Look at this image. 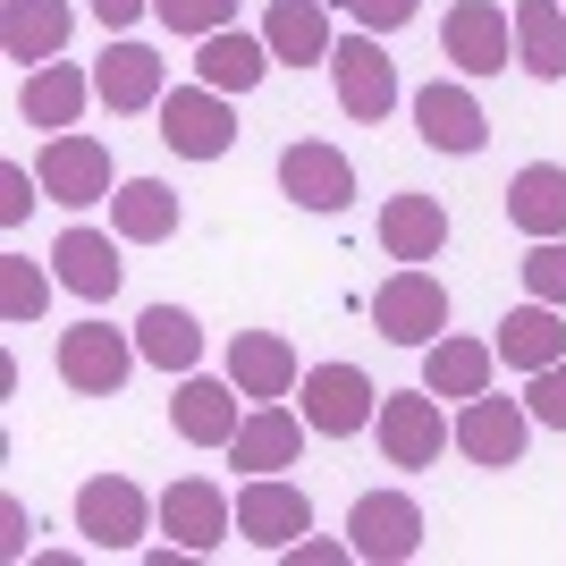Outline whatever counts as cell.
Wrapping results in <instances>:
<instances>
[{
	"label": "cell",
	"mask_w": 566,
	"mask_h": 566,
	"mask_svg": "<svg viewBox=\"0 0 566 566\" xmlns=\"http://www.w3.org/2000/svg\"><path fill=\"white\" fill-rule=\"evenodd\" d=\"M161 524V499H144L127 473H94L85 491H76V533H85V549H144V533Z\"/></svg>",
	"instance_id": "cell-3"
},
{
	"label": "cell",
	"mask_w": 566,
	"mask_h": 566,
	"mask_svg": "<svg viewBox=\"0 0 566 566\" xmlns=\"http://www.w3.org/2000/svg\"><path fill=\"white\" fill-rule=\"evenodd\" d=\"M34 178H43V195H51V203H69V212H85V203H102V195H118L111 144H102V136H76V127H60V136L34 153Z\"/></svg>",
	"instance_id": "cell-5"
},
{
	"label": "cell",
	"mask_w": 566,
	"mask_h": 566,
	"mask_svg": "<svg viewBox=\"0 0 566 566\" xmlns=\"http://www.w3.org/2000/svg\"><path fill=\"white\" fill-rule=\"evenodd\" d=\"M280 558L287 566H338V558H355V542H287Z\"/></svg>",
	"instance_id": "cell-38"
},
{
	"label": "cell",
	"mask_w": 566,
	"mask_h": 566,
	"mask_svg": "<svg viewBox=\"0 0 566 566\" xmlns=\"http://www.w3.org/2000/svg\"><path fill=\"white\" fill-rule=\"evenodd\" d=\"M373 331L389 338V347H431V338H449V287H440V271L398 262V271L373 287Z\"/></svg>",
	"instance_id": "cell-1"
},
{
	"label": "cell",
	"mask_w": 566,
	"mask_h": 566,
	"mask_svg": "<svg viewBox=\"0 0 566 566\" xmlns=\"http://www.w3.org/2000/svg\"><path fill=\"white\" fill-rule=\"evenodd\" d=\"M136 347H144V364H161V373H195V364H203V322H195L187 305H144Z\"/></svg>",
	"instance_id": "cell-31"
},
{
	"label": "cell",
	"mask_w": 566,
	"mask_h": 566,
	"mask_svg": "<svg viewBox=\"0 0 566 566\" xmlns=\"http://www.w3.org/2000/svg\"><path fill=\"white\" fill-rule=\"evenodd\" d=\"M524 406H533V423H542V431H566V355L542 364V373H524Z\"/></svg>",
	"instance_id": "cell-35"
},
{
	"label": "cell",
	"mask_w": 566,
	"mask_h": 566,
	"mask_svg": "<svg viewBox=\"0 0 566 566\" xmlns=\"http://www.w3.org/2000/svg\"><path fill=\"white\" fill-rule=\"evenodd\" d=\"M331 76H338V111L347 118H364V127H380V118L398 111V60L380 51V34H338V51H331Z\"/></svg>",
	"instance_id": "cell-7"
},
{
	"label": "cell",
	"mask_w": 566,
	"mask_h": 566,
	"mask_svg": "<svg viewBox=\"0 0 566 566\" xmlns=\"http://www.w3.org/2000/svg\"><path fill=\"white\" fill-rule=\"evenodd\" d=\"M524 440H533V406L524 398H465V415H457V449L473 457V465H491V473H507V465H524Z\"/></svg>",
	"instance_id": "cell-13"
},
{
	"label": "cell",
	"mask_w": 566,
	"mask_h": 566,
	"mask_svg": "<svg viewBox=\"0 0 566 566\" xmlns=\"http://www.w3.org/2000/svg\"><path fill=\"white\" fill-rule=\"evenodd\" d=\"M491 347H499V364H507V373H542V364H558V355H566V313L542 305V296H524V305L499 322Z\"/></svg>",
	"instance_id": "cell-26"
},
{
	"label": "cell",
	"mask_w": 566,
	"mask_h": 566,
	"mask_svg": "<svg viewBox=\"0 0 566 566\" xmlns=\"http://www.w3.org/2000/svg\"><path fill=\"white\" fill-rule=\"evenodd\" d=\"M440 43H449L457 76H499L516 60V9H499V0H457L449 18H440Z\"/></svg>",
	"instance_id": "cell-10"
},
{
	"label": "cell",
	"mask_w": 566,
	"mask_h": 566,
	"mask_svg": "<svg viewBox=\"0 0 566 566\" xmlns=\"http://www.w3.org/2000/svg\"><path fill=\"white\" fill-rule=\"evenodd\" d=\"M94 94H102V111H161V94H169V60L153 43H111L102 51V69H94Z\"/></svg>",
	"instance_id": "cell-18"
},
{
	"label": "cell",
	"mask_w": 566,
	"mask_h": 566,
	"mask_svg": "<svg viewBox=\"0 0 566 566\" xmlns=\"http://www.w3.org/2000/svg\"><path fill=\"white\" fill-rule=\"evenodd\" d=\"M305 415L287 398H262V406H245V423H237V440H229V457L245 473H287L296 457H305Z\"/></svg>",
	"instance_id": "cell-17"
},
{
	"label": "cell",
	"mask_w": 566,
	"mask_h": 566,
	"mask_svg": "<svg viewBox=\"0 0 566 566\" xmlns=\"http://www.w3.org/2000/svg\"><path fill=\"white\" fill-rule=\"evenodd\" d=\"M144 9H153V0H94V18H102V25H136Z\"/></svg>",
	"instance_id": "cell-40"
},
{
	"label": "cell",
	"mask_w": 566,
	"mask_h": 566,
	"mask_svg": "<svg viewBox=\"0 0 566 566\" xmlns=\"http://www.w3.org/2000/svg\"><path fill=\"white\" fill-rule=\"evenodd\" d=\"M516 69L542 85L566 76V0H516Z\"/></svg>",
	"instance_id": "cell-30"
},
{
	"label": "cell",
	"mask_w": 566,
	"mask_h": 566,
	"mask_svg": "<svg viewBox=\"0 0 566 566\" xmlns=\"http://www.w3.org/2000/svg\"><path fill=\"white\" fill-rule=\"evenodd\" d=\"M516 271H524V296H542V305L566 313V237H533V254Z\"/></svg>",
	"instance_id": "cell-33"
},
{
	"label": "cell",
	"mask_w": 566,
	"mask_h": 566,
	"mask_svg": "<svg viewBox=\"0 0 566 566\" xmlns=\"http://www.w3.org/2000/svg\"><path fill=\"white\" fill-rule=\"evenodd\" d=\"M229 380L262 406V398H296L305 364H296V347H287L280 331H237L229 338Z\"/></svg>",
	"instance_id": "cell-21"
},
{
	"label": "cell",
	"mask_w": 566,
	"mask_h": 566,
	"mask_svg": "<svg viewBox=\"0 0 566 566\" xmlns=\"http://www.w3.org/2000/svg\"><path fill=\"white\" fill-rule=\"evenodd\" d=\"M491 373H499V347L491 338H431L423 347V389L431 398H482L491 389Z\"/></svg>",
	"instance_id": "cell-27"
},
{
	"label": "cell",
	"mask_w": 566,
	"mask_h": 566,
	"mask_svg": "<svg viewBox=\"0 0 566 566\" xmlns=\"http://www.w3.org/2000/svg\"><path fill=\"white\" fill-rule=\"evenodd\" d=\"M380 245H389V262H440V245H449V203H440V195H389V203H380Z\"/></svg>",
	"instance_id": "cell-24"
},
{
	"label": "cell",
	"mask_w": 566,
	"mask_h": 566,
	"mask_svg": "<svg viewBox=\"0 0 566 566\" xmlns=\"http://www.w3.org/2000/svg\"><path fill=\"white\" fill-rule=\"evenodd\" d=\"M94 102V69H76V60H43V69H25L18 85V118L25 127H76V111Z\"/></svg>",
	"instance_id": "cell-20"
},
{
	"label": "cell",
	"mask_w": 566,
	"mask_h": 566,
	"mask_svg": "<svg viewBox=\"0 0 566 566\" xmlns=\"http://www.w3.org/2000/svg\"><path fill=\"white\" fill-rule=\"evenodd\" d=\"M507 220L524 237H566V169L558 161H524L507 178Z\"/></svg>",
	"instance_id": "cell-28"
},
{
	"label": "cell",
	"mask_w": 566,
	"mask_h": 566,
	"mask_svg": "<svg viewBox=\"0 0 566 566\" xmlns=\"http://www.w3.org/2000/svg\"><path fill=\"white\" fill-rule=\"evenodd\" d=\"M153 18L169 25V34H220V25H237V0H153Z\"/></svg>",
	"instance_id": "cell-34"
},
{
	"label": "cell",
	"mask_w": 566,
	"mask_h": 566,
	"mask_svg": "<svg viewBox=\"0 0 566 566\" xmlns=\"http://www.w3.org/2000/svg\"><path fill=\"white\" fill-rule=\"evenodd\" d=\"M237 533L280 558L287 542L313 533V499L296 491V482H280V473H245V491H237Z\"/></svg>",
	"instance_id": "cell-11"
},
{
	"label": "cell",
	"mask_w": 566,
	"mask_h": 566,
	"mask_svg": "<svg viewBox=\"0 0 566 566\" xmlns=\"http://www.w3.org/2000/svg\"><path fill=\"white\" fill-rule=\"evenodd\" d=\"M153 136H161L178 161H220L237 144V111H229V94H212V85L195 76V85H169L161 94V127H153Z\"/></svg>",
	"instance_id": "cell-4"
},
{
	"label": "cell",
	"mask_w": 566,
	"mask_h": 566,
	"mask_svg": "<svg viewBox=\"0 0 566 566\" xmlns=\"http://www.w3.org/2000/svg\"><path fill=\"white\" fill-rule=\"evenodd\" d=\"M51 280H60V271H43L34 254H0V322H9V331L43 322V305H51Z\"/></svg>",
	"instance_id": "cell-32"
},
{
	"label": "cell",
	"mask_w": 566,
	"mask_h": 566,
	"mask_svg": "<svg viewBox=\"0 0 566 566\" xmlns=\"http://www.w3.org/2000/svg\"><path fill=\"white\" fill-rule=\"evenodd\" d=\"M415 136H423L431 153H482V144H491V111L473 102V85L431 76L423 94H415Z\"/></svg>",
	"instance_id": "cell-15"
},
{
	"label": "cell",
	"mask_w": 566,
	"mask_h": 566,
	"mask_svg": "<svg viewBox=\"0 0 566 566\" xmlns=\"http://www.w3.org/2000/svg\"><path fill=\"white\" fill-rule=\"evenodd\" d=\"M51 271H60V287L85 296V305H111L118 296V245L102 229H60L51 237Z\"/></svg>",
	"instance_id": "cell-22"
},
{
	"label": "cell",
	"mask_w": 566,
	"mask_h": 566,
	"mask_svg": "<svg viewBox=\"0 0 566 566\" xmlns=\"http://www.w3.org/2000/svg\"><path fill=\"white\" fill-rule=\"evenodd\" d=\"M136 338L111 331V322H76V331H60V380H69L76 398H118L127 389V373H136Z\"/></svg>",
	"instance_id": "cell-6"
},
{
	"label": "cell",
	"mask_w": 566,
	"mask_h": 566,
	"mask_svg": "<svg viewBox=\"0 0 566 566\" xmlns=\"http://www.w3.org/2000/svg\"><path fill=\"white\" fill-rule=\"evenodd\" d=\"M69 0H0V51L25 60V69H43L69 51Z\"/></svg>",
	"instance_id": "cell-25"
},
{
	"label": "cell",
	"mask_w": 566,
	"mask_h": 566,
	"mask_svg": "<svg viewBox=\"0 0 566 566\" xmlns=\"http://www.w3.org/2000/svg\"><path fill=\"white\" fill-rule=\"evenodd\" d=\"M373 431H380V457H389V465H406V473L440 465V449H457V423L440 415V398H431V389H380Z\"/></svg>",
	"instance_id": "cell-2"
},
{
	"label": "cell",
	"mask_w": 566,
	"mask_h": 566,
	"mask_svg": "<svg viewBox=\"0 0 566 566\" xmlns=\"http://www.w3.org/2000/svg\"><path fill=\"white\" fill-rule=\"evenodd\" d=\"M111 229L127 237V245H169V237H178V195H169L161 178H118Z\"/></svg>",
	"instance_id": "cell-29"
},
{
	"label": "cell",
	"mask_w": 566,
	"mask_h": 566,
	"mask_svg": "<svg viewBox=\"0 0 566 566\" xmlns=\"http://www.w3.org/2000/svg\"><path fill=\"white\" fill-rule=\"evenodd\" d=\"M245 389L237 380H212V373H178V398H169V423H178V440L187 449H229L237 423H245Z\"/></svg>",
	"instance_id": "cell-16"
},
{
	"label": "cell",
	"mask_w": 566,
	"mask_h": 566,
	"mask_svg": "<svg viewBox=\"0 0 566 566\" xmlns=\"http://www.w3.org/2000/svg\"><path fill=\"white\" fill-rule=\"evenodd\" d=\"M347 542L364 566H406L415 549H423V507L406 491H364L347 507Z\"/></svg>",
	"instance_id": "cell-8"
},
{
	"label": "cell",
	"mask_w": 566,
	"mask_h": 566,
	"mask_svg": "<svg viewBox=\"0 0 566 566\" xmlns=\"http://www.w3.org/2000/svg\"><path fill=\"white\" fill-rule=\"evenodd\" d=\"M338 9H347V18L364 25V34H398V25H415V18H423V0H338Z\"/></svg>",
	"instance_id": "cell-36"
},
{
	"label": "cell",
	"mask_w": 566,
	"mask_h": 566,
	"mask_svg": "<svg viewBox=\"0 0 566 566\" xmlns=\"http://www.w3.org/2000/svg\"><path fill=\"white\" fill-rule=\"evenodd\" d=\"M271 69H280V60H271V43H262V34H245V25H220V34H203V51H195V76H203L212 94H254Z\"/></svg>",
	"instance_id": "cell-23"
},
{
	"label": "cell",
	"mask_w": 566,
	"mask_h": 566,
	"mask_svg": "<svg viewBox=\"0 0 566 566\" xmlns=\"http://www.w3.org/2000/svg\"><path fill=\"white\" fill-rule=\"evenodd\" d=\"M0 549L25 558V507H18V499H0Z\"/></svg>",
	"instance_id": "cell-39"
},
{
	"label": "cell",
	"mask_w": 566,
	"mask_h": 566,
	"mask_svg": "<svg viewBox=\"0 0 566 566\" xmlns=\"http://www.w3.org/2000/svg\"><path fill=\"white\" fill-rule=\"evenodd\" d=\"M280 195L296 203V212H347L355 203V161L338 153V144H287L280 153Z\"/></svg>",
	"instance_id": "cell-14"
},
{
	"label": "cell",
	"mask_w": 566,
	"mask_h": 566,
	"mask_svg": "<svg viewBox=\"0 0 566 566\" xmlns=\"http://www.w3.org/2000/svg\"><path fill=\"white\" fill-rule=\"evenodd\" d=\"M262 43H271V60L280 69H331V51H338V34H331V9L322 0H271L262 9Z\"/></svg>",
	"instance_id": "cell-19"
},
{
	"label": "cell",
	"mask_w": 566,
	"mask_h": 566,
	"mask_svg": "<svg viewBox=\"0 0 566 566\" xmlns=\"http://www.w3.org/2000/svg\"><path fill=\"white\" fill-rule=\"evenodd\" d=\"M161 533L178 549H195V558H212V549L237 533V499L220 491V482H203V473H187V482L161 491Z\"/></svg>",
	"instance_id": "cell-12"
},
{
	"label": "cell",
	"mask_w": 566,
	"mask_h": 566,
	"mask_svg": "<svg viewBox=\"0 0 566 566\" xmlns=\"http://www.w3.org/2000/svg\"><path fill=\"white\" fill-rule=\"evenodd\" d=\"M296 398H305V423L322 431V440H355V431L380 415L373 373H355V364H313V373L296 380Z\"/></svg>",
	"instance_id": "cell-9"
},
{
	"label": "cell",
	"mask_w": 566,
	"mask_h": 566,
	"mask_svg": "<svg viewBox=\"0 0 566 566\" xmlns=\"http://www.w3.org/2000/svg\"><path fill=\"white\" fill-rule=\"evenodd\" d=\"M34 187H43V178H25V169H18V161L0 169V220H9V229H18V220H25V212H34Z\"/></svg>",
	"instance_id": "cell-37"
}]
</instances>
